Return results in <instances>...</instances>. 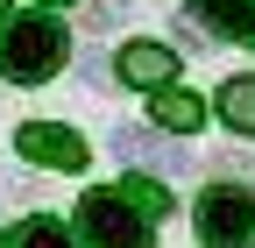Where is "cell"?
I'll list each match as a JSON object with an SVG mask.
<instances>
[{"instance_id": "obj_10", "label": "cell", "mask_w": 255, "mask_h": 248, "mask_svg": "<svg viewBox=\"0 0 255 248\" xmlns=\"http://www.w3.org/2000/svg\"><path fill=\"white\" fill-rule=\"evenodd\" d=\"M114 149H128V156H149V163L177 170V149H163V142H156V135H142V128H114Z\"/></svg>"}, {"instance_id": "obj_3", "label": "cell", "mask_w": 255, "mask_h": 248, "mask_svg": "<svg viewBox=\"0 0 255 248\" xmlns=\"http://www.w3.org/2000/svg\"><path fill=\"white\" fill-rule=\"evenodd\" d=\"M199 241L206 248H248L255 241V192L248 184H206L199 192Z\"/></svg>"}, {"instance_id": "obj_8", "label": "cell", "mask_w": 255, "mask_h": 248, "mask_svg": "<svg viewBox=\"0 0 255 248\" xmlns=\"http://www.w3.org/2000/svg\"><path fill=\"white\" fill-rule=\"evenodd\" d=\"M220 114H227V128L255 135V78H227L220 85Z\"/></svg>"}, {"instance_id": "obj_5", "label": "cell", "mask_w": 255, "mask_h": 248, "mask_svg": "<svg viewBox=\"0 0 255 248\" xmlns=\"http://www.w3.org/2000/svg\"><path fill=\"white\" fill-rule=\"evenodd\" d=\"M191 7V21L206 28V36H255V0H184Z\"/></svg>"}, {"instance_id": "obj_2", "label": "cell", "mask_w": 255, "mask_h": 248, "mask_svg": "<svg viewBox=\"0 0 255 248\" xmlns=\"http://www.w3.org/2000/svg\"><path fill=\"white\" fill-rule=\"evenodd\" d=\"M78 234L85 248H149V213L114 184V192H85L78 206Z\"/></svg>"}, {"instance_id": "obj_14", "label": "cell", "mask_w": 255, "mask_h": 248, "mask_svg": "<svg viewBox=\"0 0 255 248\" xmlns=\"http://www.w3.org/2000/svg\"><path fill=\"white\" fill-rule=\"evenodd\" d=\"M248 43H255V36H248Z\"/></svg>"}, {"instance_id": "obj_11", "label": "cell", "mask_w": 255, "mask_h": 248, "mask_svg": "<svg viewBox=\"0 0 255 248\" xmlns=\"http://www.w3.org/2000/svg\"><path fill=\"white\" fill-rule=\"evenodd\" d=\"M121 192L135 199V206L149 213V220H156V213H170V192H163V184H149V177H121Z\"/></svg>"}, {"instance_id": "obj_6", "label": "cell", "mask_w": 255, "mask_h": 248, "mask_svg": "<svg viewBox=\"0 0 255 248\" xmlns=\"http://www.w3.org/2000/svg\"><path fill=\"white\" fill-rule=\"evenodd\" d=\"M149 121H156V128H163V135H191V128H199V121H206V107H199V92H184V85H156V107H149Z\"/></svg>"}, {"instance_id": "obj_13", "label": "cell", "mask_w": 255, "mask_h": 248, "mask_svg": "<svg viewBox=\"0 0 255 248\" xmlns=\"http://www.w3.org/2000/svg\"><path fill=\"white\" fill-rule=\"evenodd\" d=\"M0 14H7V0H0Z\"/></svg>"}, {"instance_id": "obj_4", "label": "cell", "mask_w": 255, "mask_h": 248, "mask_svg": "<svg viewBox=\"0 0 255 248\" xmlns=\"http://www.w3.org/2000/svg\"><path fill=\"white\" fill-rule=\"evenodd\" d=\"M14 149L28 163H50V170H85V142L71 128H57V121H28V128L14 135Z\"/></svg>"}, {"instance_id": "obj_12", "label": "cell", "mask_w": 255, "mask_h": 248, "mask_svg": "<svg viewBox=\"0 0 255 248\" xmlns=\"http://www.w3.org/2000/svg\"><path fill=\"white\" fill-rule=\"evenodd\" d=\"M43 7H64V0H43Z\"/></svg>"}, {"instance_id": "obj_9", "label": "cell", "mask_w": 255, "mask_h": 248, "mask_svg": "<svg viewBox=\"0 0 255 248\" xmlns=\"http://www.w3.org/2000/svg\"><path fill=\"white\" fill-rule=\"evenodd\" d=\"M7 248H71V234H64V220L36 213V220H21V227L7 234Z\"/></svg>"}, {"instance_id": "obj_1", "label": "cell", "mask_w": 255, "mask_h": 248, "mask_svg": "<svg viewBox=\"0 0 255 248\" xmlns=\"http://www.w3.org/2000/svg\"><path fill=\"white\" fill-rule=\"evenodd\" d=\"M57 64H64V21H50V14H14V21H0V78L43 85Z\"/></svg>"}, {"instance_id": "obj_7", "label": "cell", "mask_w": 255, "mask_h": 248, "mask_svg": "<svg viewBox=\"0 0 255 248\" xmlns=\"http://www.w3.org/2000/svg\"><path fill=\"white\" fill-rule=\"evenodd\" d=\"M121 78L128 85H163V78H177V57L163 50V43H121Z\"/></svg>"}]
</instances>
